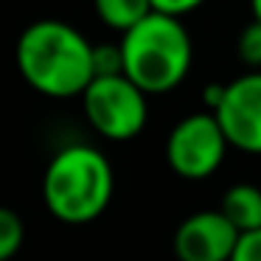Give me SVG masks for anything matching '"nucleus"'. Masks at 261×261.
Instances as JSON below:
<instances>
[{
    "label": "nucleus",
    "mask_w": 261,
    "mask_h": 261,
    "mask_svg": "<svg viewBox=\"0 0 261 261\" xmlns=\"http://www.w3.org/2000/svg\"><path fill=\"white\" fill-rule=\"evenodd\" d=\"M93 48L82 31L62 20H37L17 40V70L31 90L48 98H73L96 79Z\"/></svg>",
    "instance_id": "f257e3e1"
},
{
    "label": "nucleus",
    "mask_w": 261,
    "mask_h": 261,
    "mask_svg": "<svg viewBox=\"0 0 261 261\" xmlns=\"http://www.w3.org/2000/svg\"><path fill=\"white\" fill-rule=\"evenodd\" d=\"M250 12L255 20H261V0H250Z\"/></svg>",
    "instance_id": "dca6fc26"
},
{
    "label": "nucleus",
    "mask_w": 261,
    "mask_h": 261,
    "mask_svg": "<svg viewBox=\"0 0 261 261\" xmlns=\"http://www.w3.org/2000/svg\"><path fill=\"white\" fill-rule=\"evenodd\" d=\"M205 0H152L154 12H166V14H174V17H186V14L197 12Z\"/></svg>",
    "instance_id": "4468645a"
},
{
    "label": "nucleus",
    "mask_w": 261,
    "mask_h": 261,
    "mask_svg": "<svg viewBox=\"0 0 261 261\" xmlns=\"http://www.w3.org/2000/svg\"><path fill=\"white\" fill-rule=\"evenodd\" d=\"M239 227L225 216V211H197L180 222L174 230V253L182 261H233L239 242Z\"/></svg>",
    "instance_id": "0eeeda50"
},
{
    "label": "nucleus",
    "mask_w": 261,
    "mask_h": 261,
    "mask_svg": "<svg viewBox=\"0 0 261 261\" xmlns=\"http://www.w3.org/2000/svg\"><path fill=\"white\" fill-rule=\"evenodd\" d=\"M93 6H96L98 20L121 34L135 23H141L149 12H154L152 0H93Z\"/></svg>",
    "instance_id": "1a4fd4ad"
},
{
    "label": "nucleus",
    "mask_w": 261,
    "mask_h": 261,
    "mask_svg": "<svg viewBox=\"0 0 261 261\" xmlns=\"http://www.w3.org/2000/svg\"><path fill=\"white\" fill-rule=\"evenodd\" d=\"M236 57L250 70H261V20L253 17V23L242 29L236 40Z\"/></svg>",
    "instance_id": "9b49d317"
},
{
    "label": "nucleus",
    "mask_w": 261,
    "mask_h": 261,
    "mask_svg": "<svg viewBox=\"0 0 261 261\" xmlns=\"http://www.w3.org/2000/svg\"><path fill=\"white\" fill-rule=\"evenodd\" d=\"M214 113L230 149L261 154V70H247L227 82L225 98Z\"/></svg>",
    "instance_id": "423d86ee"
},
{
    "label": "nucleus",
    "mask_w": 261,
    "mask_h": 261,
    "mask_svg": "<svg viewBox=\"0 0 261 261\" xmlns=\"http://www.w3.org/2000/svg\"><path fill=\"white\" fill-rule=\"evenodd\" d=\"M225 90H227V85L225 82H211V85H205V90H202V104L208 110H216L222 104V98H225Z\"/></svg>",
    "instance_id": "2eb2a0df"
},
{
    "label": "nucleus",
    "mask_w": 261,
    "mask_h": 261,
    "mask_svg": "<svg viewBox=\"0 0 261 261\" xmlns=\"http://www.w3.org/2000/svg\"><path fill=\"white\" fill-rule=\"evenodd\" d=\"M233 261H261V227L239 233L236 250H233Z\"/></svg>",
    "instance_id": "ddd939ff"
},
{
    "label": "nucleus",
    "mask_w": 261,
    "mask_h": 261,
    "mask_svg": "<svg viewBox=\"0 0 261 261\" xmlns=\"http://www.w3.org/2000/svg\"><path fill=\"white\" fill-rule=\"evenodd\" d=\"M219 208L239 230L261 227V188L250 182H236L225 191Z\"/></svg>",
    "instance_id": "6e6552de"
},
{
    "label": "nucleus",
    "mask_w": 261,
    "mask_h": 261,
    "mask_svg": "<svg viewBox=\"0 0 261 261\" xmlns=\"http://www.w3.org/2000/svg\"><path fill=\"white\" fill-rule=\"evenodd\" d=\"M124 73L149 96L171 93L186 82L194 59V45L182 17L149 12L141 23L121 34Z\"/></svg>",
    "instance_id": "7ed1b4c3"
},
{
    "label": "nucleus",
    "mask_w": 261,
    "mask_h": 261,
    "mask_svg": "<svg viewBox=\"0 0 261 261\" xmlns=\"http://www.w3.org/2000/svg\"><path fill=\"white\" fill-rule=\"evenodd\" d=\"M227 149L230 143L214 110L194 113L171 126L166 138V163L182 180H208L219 171Z\"/></svg>",
    "instance_id": "39448f33"
},
{
    "label": "nucleus",
    "mask_w": 261,
    "mask_h": 261,
    "mask_svg": "<svg viewBox=\"0 0 261 261\" xmlns=\"http://www.w3.org/2000/svg\"><path fill=\"white\" fill-rule=\"evenodd\" d=\"M115 174L107 154L87 143H70L51 158L42 177V202L62 225H90L107 211Z\"/></svg>",
    "instance_id": "f03ea898"
},
{
    "label": "nucleus",
    "mask_w": 261,
    "mask_h": 261,
    "mask_svg": "<svg viewBox=\"0 0 261 261\" xmlns=\"http://www.w3.org/2000/svg\"><path fill=\"white\" fill-rule=\"evenodd\" d=\"M25 242V225L17 211L0 208V258L6 261L23 247Z\"/></svg>",
    "instance_id": "9d476101"
},
{
    "label": "nucleus",
    "mask_w": 261,
    "mask_h": 261,
    "mask_svg": "<svg viewBox=\"0 0 261 261\" xmlns=\"http://www.w3.org/2000/svg\"><path fill=\"white\" fill-rule=\"evenodd\" d=\"M93 65L96 76H110V73H124V51L118 45H96L93 48Z\"/></svg>",
    "instance_id": "f8f14e48"
},
{
    "label": "nucleus",
    "mask_w": 261,
    "mask_h": 261,
    "mask_svg": "<svg viewBox=\"0 0 261 261\" xmlns=\"http://www.w3.org/2000/svg\"><path fill=\"white\" fill-rule=\"evenodd\" d=\"M149 93L126 73L96 76L82 93L85 118L101 138L115 143L132 141L149 121Z\"/></svg>",
    "instance_id": "20e7f679"
}]
</instances>
